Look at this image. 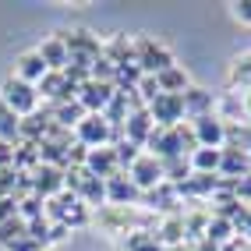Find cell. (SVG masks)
<instances>
[{
  "instance_id": "obj_1",
  "label": "cell",
  "mask_w": 251,
  "mask_h": 251,
  "mask_svg": "<svg viewBox=\"0 0 251 251\" xmlns=\"http://www.w3.org/2000/svg\"><path fill=\"white\" fill-rule=\"evenodd\" d=\"M0 103H4L14 117H22V121H25V117H32L39 110V89L11 75L4 85H0Z\"/></svg>"
},
{
  "instance_id": "obj_2",
  "label": "cell",
  "mask_w": 251,
  "mask_h": 251,
  "mask_svg": "<svg viewBox=\"0 0 251 251\" xmlns=\"http://www.w3.org/2000/svg\"><path fill=\"white\" fill-rule=\"evenodd\" d=\"M135 64L142 68V75H163L166 68H174V53L166 50L163 43L149 39V36H138L135 39Z\"/></svg>"
},
{
  "instance_id": "obj_3",
  "label": "cell",
  "mask_w": 251,
  "mask_h": 251,
  "mask_svg": "<svg viewBox=\"0 0 251 251\" xmlns=\"http://www.w3.org/2000/svg\"><path fill=\"white\" fill-rule=\"evenodd\" d=\"M191 135H195L198 149H223L226 145V124H223V117L205 113V117L191 121Z\"/></svg>"
},
{
  "instance_id": "obj_4",
  "label": "cell",
  "mask_w": 251,
  "mask_h": 251,
  "mask_svg": "<svg viewBox=\"0 0 251 251\" xmlns=\"http://www.w3.org/2000/svg\"><path fill=\"white\" fill-rule=\"evenodd\" d=\"M135 188L145 195V191H156L159 184H163V163L152 156V152H145V156H138L135 163H131V177H127Z\"/></svg>"
},
{
  "instance_id": "obj_5",
  "label": "cell",
  "mask_w": 251,
  "mask_h": 251,
  "mask_svg": "<svg viewBox=\"0 0 251 251\" xmlns=\"http://www.w3.org/2000/svg\"><path fill=\"white\" fill-rule=\"evenodd\" d=\"M145 110H149V117H152V124H159L163 131H170V127H177V124L184 121V103H180V96L159 92Z\"/></svg>"
},
{
  "instance_id": "obj_6",
  "label": "cell",
  "mask_w": 251,
  "mask_h": 251,
  "mask_svg": "<svg viewBox=\"0 0 251 251\" xmlns=\"http://www.w3.org/2000/svg\"><path fill=\"white\" fill-rule=\"evenodd\" d=\"M75 135H78V145H85V149H99V145H106L110 142V121L103 113H89L85 121H81L75 127Z\"/></svg>"
},
{
  "instance_id": "obj_7",
  "label": "cell",
  "mask_w": 251,
  "mask_h": 251,
  "mask_svg": "<svg viewBox=\"0 0 251 251\" xmlns=\"http://www.w3.org/2000/svg\"><path fill=\"white\" fill-rule=\"evenodd\" d=\"M117 96L113 85H103V81H85V85L78 89V103L85 113H103L110 106V99Z\"/></svg>"
},
{
  "instance_id": "obj_8",
  "label": "cell",
  "mask_w": 251,
  "mask_h": 251,
  "mask_svg": "<svg viewBox=\"0 0 251 251\" xmlns=\"http://www.w3.org/2000/svg\"><path fill=\"white\" fill-rule=\"evenodd\" d=\"M50 212H53L57 220H60V226H71V223H75V226H81V223L89 220L85 202H81L78 195H71V198H68V191H60V198H53V209H50Z\"/></svg>"
},
{
  "instance_id": "obj_9",
  "label": "cell",
  "mask_w": 251,
  "mask_h": 251,
  "mask_svg": "<svg viewBox=\"0 0 251 251\" xmlns=\"http://www.w3.org/2000/svg\"><path fill=\"white\" fill-rule=\"evenodd\" d=\"M36 53L43 57V64H46L50 71H64V68H68V60H71L64 36H50V39H43V43L36 46Z\"/></svg>"
},
{
  "instance_id": "obj_10",
  "label": "cell",
  "mask_w": 251,
  "mask_h": 251,
  "mask_svg": "<svg viewBox=\"0 0 251 251\" xmlns=\"http://www.w3.org/2000/svg\"><path fill=\"white\" fill-rule=\"evenodd\" d=\"M46 64H43V57L36 53V50H25V53L14 60V78H22V81H28V85H39V81L46 78Z\"/></svg>"
},
{
  "instance_id": "obj_11",
  "label": "cell",
  "mask_w": 251,
  "mask_h": 251,
  "mask_svg": "<svg viewBox=\"0 0 251 251\" xmlns=\"http://www.w3.org/2000/svg\"><path fill=\"white\" fill-rule=\"evenodd\" d=\"M152 117H149V110L142 106V110H131L127 113V121H124V135H127V142L131 145H145L149 142V135H152Z\"/></svg>"
},
{
  "instance_id": "obj_12",
  "label": "cell",
  "mask_w": 251,
  "mask_h": 251,
  "mask_svg": "<svg viewBox=\"0 0 251 251\" xmlns=\"http://www.w3.org/2000/svg\"><path fill=\"white\" fill-rule=\"evenodd\" d=\"M180 103H184V117H205V113H212V92H205V89H188L180 96Z\"/></svg>"
},
{
  "instance_id": "obj_13",
  "label": "cell",
  "mask_w": 251,
  "mask_h": 251,
  "mask_svg": "<svg viewBox=\"0 0 251 251\" xmlns=\"http://www.w3.org/2000/svg\"><path fill=\"white\" fill-rule=\"evenodd\" d=\"M156 81H159V92H166V96H184L191 89V78H188V71L184 68H166L163 75H156Z\"/></svg>"
},
{
  "instance_id": "obj_14",
  "label": "cell",
  "mask_w": 251,
  "mask_h": 251,
  "mask_svg": "<svg viewBox=\"0 0 251 251\" xmlns=\"http://www.w3.org/2000/svg\"><path fill=\"white\" fill-rule=\"evenodd\" d=\"M106 198H110L113 205H127V202H138L142 191H138L131 180H121V174H117V177L106 180Z\"/></svg>"
},
{
  "instance_id": "obj_15",
  "label": "cell",
  "mask_w": 251,
  "mask_h": 251,
  "mask_svg": "<svg viewBox=\"0 0 251 251\" xmlns=\"http://www.w3.org/2000/svg\"><path fill=\"white\" fill-rule=\"evenodd\" d=\"M251 170V156L244 149H223V159H220V174H230V177H248Z\"/></svg>"
},
{
  "instance_id": "obj_16",
  "label": "cell",
  "mask_w": 251,
  "mask_h": 251,
  "mask_svg": "<svg viewBox=\"0 0 251 251\" xmlns=\"http://www.w3.org/2000/svg\"><path fill=\"white\" fill-rule=\"evenodd\" d=\"M32 188H36L39 195H53V191H64V174L57 170V166H39L36 180H32Z\"/></svg>"
},
{
  "instance_id": "obj_17",
  "label": "cell",
  "mask_w": 251,
  "mask_h": 251,
  "mask_svg": "<svg viewBox=\"0 0 251 251\" xmlns=\"http://www.w3.org/2000/svg\"><path fill=\"white\" fill-rule=\"evenodd\" d=\"M220 159H223V149H195L188 163H191L195 174H216L220 170Z\"/></svg>"
},
{
  "instance_id": "obj_18",
  "label": "cell",
  "mask_w": 251,
  "mask_h": 251,
  "mask_svg": "<svg viewBox=\"0 0 251 251\" xmlns=\"http://www.w3.org/2000/svg\"><path fill=\"white\" fill-rule=\"evenodd\" d=\"M18 138H22V117H14L4 103H0V142L18 145Z\"/></svg>"
},
{
  "instance_id": "obj_19",
  "label": "cell",
  "mask_w": 251,
  "mask_h": 251,
  "mask_svg": "<svg viewBox=\"0 0 251 251\" xmlns=\"http://www.w3.org/2000/svg\"><path fill=\"white\" fill-rule=\"evenodd\" d=\"M230 78H233V81H244V85L251 81V53H244V57L233 60V75H230Z\"/></svg>"
},
{
  "instance_id": "obj_20",
  "label": "cell",
  "mask_w": 251,
  "mask_h": 251,
  "mask_svg": "<svg viewBox=\"0 0 251 251\" xmlns=\"http://www.w3.org/2000/svg\"><path fill=\"white\" fill-rule=\"evenodd\" d=\"M230 14H233L241 25H251V0H233V4H230Z\"/></svg>"
},
{
  "instance_id": "obj_21",
  "label": "cell",
  "mask_w": 251,
  "mask_h": 251,
  "mask_svg": "<svg viewBox=\"0 0 251 251\" xmlns=\"http://www.w3.org/2000/svg\"><path fill=\"white\" fill-rule=\"evenodd\" d=\"M230 230H233V226L220 216L216 223H209V241H226V237H230Z\"/></svg>"
},
{
  "instance_id": "obj_22",
  "label": "cell",
  "mask_w": 251,
  "mask_h": 251,
  "mask_svg": "<svg viewBox=\"0 0 251 251\" xmlns=\"http://www.w3.org/2000/svg\"><path fill=\"white\" fill-rule=\"evenodd\" d=\"M18 220V198H0V223Z\"/></svg>"
},
{
  "instance_id": "obj_23",
  "label": "cell",
  "mask_w": 251,
  "mask_h": 251,
  "mask_svg": "<svg viewBox=\"0 0 251 251\" xmlns=\"http://www.w3.org/2000/svg\"><path fill=\"white\" fill-rule=\"evenodd\" d=\"M14 149H18V145L0 142V170H11V166H14Z\"/></svg>"
},
{
  "instance_id": "obj_24",
  "label": "cell",
  "mask_w": 251,
  "mask_h": 251,
  "mask_svg": "<svg viewBox=\"0 0 251 251\" xmlns=\"http://www.w3.org/2000/svg\"><path fill=\"white\" fill-rule=\"evenodd\" d=\"M248 149H251V127H248Z\"/></svg>"
}]
</instances>
